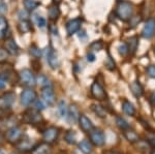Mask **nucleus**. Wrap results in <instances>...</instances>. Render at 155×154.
Wrapping results in <instances>:
<instances>
[{
  "label": "nucleus",
  "mask_w": 155,
  "mask_h": 154,
  "mask_svg": "<svg viewBox=\"0 0 155 154\" xmlns=\"http://www.w3.org/2000/svg\"><path fill=\"white\" fill-rule=\"evenodd\" d=\"M91 109L92 111L94 112V113L96 114L98 117L101 118H104L106 117V110H104V108L101 105H97V103H93V105L91 106Z\"/></svg>",
  "instance_id": "27"
},
{
  "label": "nucleus",
  "mask_w": 155,
  "mask_h": 154,
  "mask_svg": "<svg viewBox=\"0 0 155 154\" xmlns=\"http://www.w3.org/2000/svg\"><path fill=\"white\" fill-rule=\"evenodd\" d=\"M41 98L46 105L48 106H53L56 100V96H55V92L53 88L51 87H46V88H42L41 91Z\"/></svg>",
  "instance_id": "11"
},
{
  "label": "nucleus",
  "mask_w": 155,
  "mask_h": 154,
  "mask_svg": "<svg viewBox=\"0 0 155 154\" xmlns=\"http://www.w3.org/2000/svg\"><path fill=\"white\" fill-rule=\"evenodd\" d=\"M9 69H12L11 65H8V64L3 63V62H0V76H2V74H4L6 73V71H8Z\"/></svg>",
  "instance_id": "39"
},
{
  "label": "nucleus",
  "mask_w": 155,
  "mask_h": 154,
  "mask_svg": "<svg viewBox=\"0 0 155 154\" xmlns=\"http://www.w3.org/2000/svg\"><path fill=\"white\" fill-rule=\"evenodd\" d=\"M3 141H4V136L1 133H0V147H1V145L3 144Z\"/></svg>",
  "instance_id": "50"
},
{
  "label": "nucleus",
  "mask_w": 155,
  "mask_h": 154,
  "mask_svg": "<svg viewBox=\"0 0 155 154\" xmlns=\"http://www.w3.org/2000/svg\"><path fill=\"white\" fill-rule=\"evenodd\" d=\"M38 5H39V3L36 2L35 0H24V6L28 11H34Z\"/></svg>",
  "instance_id": "31"
},
{
  "label": "nucleus",
  "mask_w": 155,
  "mask_h": 154,
  "mask_svg": "<svg viewBox=\"0 0 155 154\" xmlns=\"http://www.w3.org/2000/svg\"><path fill=\"white\" fill-rule=\"evenodd\" d=\"M89 139H90V142L93 144L94 146H97V147H101V146H104L106 144L104 133L101 129H97V128H93V129L90 131Z\"/></svg>",
  "instance_id": "6"
},
{
  "label": "nucleus",
  "mask_w": 155,
  "mask_h": 154,
  "mask_svg": "<svg viewBox=\"0 0 155 154\" xmlns=\"http://www.w3.org/2000/svg\"><path fill=\"white\" fill-rule=\"evenodd\" d=\"M35 146H34V142L32 140L26 139V140H21L17 144V148L21 152H27V151H31Z\"/></svg>",
  "instance_id": "18"
},
{
  "label": "nucleus",
  "mask_w": 155,
  "mask_h": 154,
  "mask_svg": "<svg viewBox=\"0 0 155 154\" xmlns=\"http://www.w3.org/2000/svg\"><path fill=\"white\" fill-rule=\"evenodd\" d=\"M64 140L66 141V143L71 144V145H74V144H76V141H77L76 133H74V130H68L65 133V136H64Z\"/></svg>",
  "instance_id": "29"
},
{
  "label": "nucleus",
  "mask_w": 155,
  "mask_h": 154,
  "mask_svg": "<svg viewBox=\"0 0 155 154\" xmlns=\"http://www.w3.org/2000/svg\"><path fill=\"white\" fill-rule=\"evenodd\" d=\"M87 60L89 62H93L95 60V55H94L93 53H88L87 54Z\"/></svg>",
  "instance_id": "46"
},
{
  "label": "nucleus",
  "mask_w": 155,
  "mask_h": 154,
  "mask_svg": "<svg viewBox=\"0 0 155 154\" xmlns=\"http://www.w3.org/2000/svg\"><path fill=\"white\" fill-rule=\"evenodd\" d=\"M19 30L21 33H28L32 30V24L30 23L28 20H24V21H21L19 23Z\"/></svg>",
  "instance_id": "24"
},
{
  "label": "nucleus",
  "mask_w": 155,
  "mask_h": 154,
  "mask_svg": "<svg viewBox=\"0 0 155 154\" xmlns=\"http://www.w3.org/2000/svg\"><path fill=\"white\" fill-rule=\"evenodd\" d=\"M116 124H117V126H118L120 129H122L123 131L130 128V125H129V123L127 122L125 119L122 118V117H117L116 118Z\"/></svg>",
  "instance_id": "28"
},
{
  "label": "nucleus",
  "mask_w": 155,
  "mask_h": 154,
  "mask_svg": "<svg viewBox=\"0 0 155 154\" xmlns=\"http://www.w3.org/2000/svg\"><path fill=\"white\" fill-rule=\"evenodd\" d=\"M6 83H7V81L5 80V78H3V77H0V90L5 87Z\"/></svg>",
  "instance_id": "45"
},
{
  "label": "nucleus",
  "mask_w": 155,
  "mask_h": 154,
  "mask_svg": "<svg viewBox=\"0 0 155 154\" xmlns=\"http://www.w3.org/2000/svg\"><path fill=\"white\" fill-rule=\"evenodd\" d=\"M102 48H104V44L101 41H95L89 46V49L92 51H101Z\"/></svg>",
  "instance_id": "35"
},
{
  "label": "nucleus",
  "mask_w": 155,
  "mask_h": 154,
  "mask_svg": "<svg viewBox=\"0 0 155 154\" xmlns=\"http://www.w3.org/2000/svg\"><path fill=\"white\" fill-rule=\"evenodd\" d=\"M81 116L79 111V108L76 105H71L68 108V112H67V117H68L69 122L76 123L77 121L79 122V118Z\"/></svg>",
  "instance_id": "17"
},
{
  "label": "nucleus",
  "mask_w": 155,
  "mask_h": 154,
  "mask_svg": "<svg viewBox=\"0 0 155 154\" xmlns=\"http://www.w3.org/2000/svg\"><path fill=\"white\" fill-rule=\"evenodd\" d=\"M148 142L151 144V145H153V146H155V139H149L148 140Z\"/></svg>",
  "instance_id": "51"
},
{
  "label": "nucleus",
  "mask_w": 155,
  "mask_h": 154,
  "mask_svg": "<svg viewBox=\"0 0 155 154\" xmlns=\"http://www.w3.org/2000/svg\"><path fill=\"white\" fill-rule=\"evenodd\" d=\"M81 25H82L81 18L69 20V21L66 23L67 34H68V35H72V34H74L76 32L80 31V29H81Z\"/></svg>",
  "instance_id": "13"
},
{
  "label": "nucleus",
  "mask_w": 155,
  "mask_h": 154,
  "mask_svg": "<svg viewBox=\"0 0 155 154\" xmlns=\"http://www.w3.org/2000/svg\"><path fill=\"white\" fill-rule=\"evenodd\" d=\"M124 136H125L126 140L130 143H136L139 141V139H140V136H137V133H136V131L130 130V129L124 130Z\"/></svg>",
  "instance_id": "25"
},
{
  "label": "nucleus",
  "mask_w": 155,
  "mask_h": 154,
  "mask_svg": "<svg viewBox=\"0 0 155 154\" xmlns=\"http://www.w3.org/2000/svg\"><path fill=\"white\" fill-rule=\"evenodd\" d=\"M58 111H59V114L61 117H65L67 115V112H68V109L66 108V103H64L63 100L60 101L59 105H58Z\"/></svg>",
  "instance_id": "33"
},
{
  "label": "nucleus",
  "mask_w": 155,
  "mask_h": 154,
  "mask_svg": "<svg viewBox=\"0 0 155 154\" xmlns=\"http://www.w3.org/2000/svg\"><path fill=\"white\" fill-rule=\"evenodd\" d=\"M151 154H155V150H153V151H152V152H151Z\"/></svg>",
  "instance_id": "54"
},
{
  "label": "nucleus",
  "mask_w": 155,
  "mask_h": 154,
  "mask_svg": "<svg viewBox=\"0 0 155 154\" xmlns=\"http://www.w3.org/2000/svg\"><path fill=\"white\" fill-rule=\"evenodd\" d=\"M52 148L50 144L44 142L39 145H36L35 147L31 150V154H51Z\"/></svg>",
  "instance_id": "16"
},
{
  "label": "nucleus",
  "mask_w": 155,
  "mask_h": 154,
  "mask_svg": "<svg viewBox=\"0 0 155 154\" xmlns=\"http://www.w3.org/2000/svg\"><path fill=\"white\" fill-rule=\"evenodd\" d=\"M79 125L81 127V129L84 131V133H89L90 131L94 128L93 124H92L91 120L85 115H81L79 118Z\"/></svg>",
  "instance_id": "14"
},
{
  "label": "nucleus",
  "mask_w": 155,
  "mask_h": 154,
  "mask_svg": "<svg viewBox=\"0 0 155 154\" xmlns=\"http://www.w3.org/2000/svg\"><path fill=\"white\" fill-rule=\"evenodd\" d=\"M19 18L21 21H24V20H28L29 18V14H28V11H19Z\"/></svg>",
  "instance_id": "41"
},
{
  "label": "nucleus",
  "mask_w": 155,
  "mask_h": 154,
  "mask_svg": "<svg viewBox=\"0 0 155 154\" xmlns=\"http://www.w3.org/2000/svg\"><path fill=\"white\" fill-rule=\"evenodd\" d=\"M36 22H37V26H38L39 28H44V27H46V25H47L46 19L42 18V17H38L36 20Z\"/></svg>",
  "instance_id": "42"
},
{
  "label": "nucleus",
  "mask_w": 155,
  "mask_h": 154,
  "mask_svg": "<svg viewBox=\"0 0 155 154\" xmlns=\"http://www.w3.org/2000/svg\"><path fill=\"white\" fill-rule=\"evenodd\" d=\"M36 83L39 84L42 88H46V87H51V84H50L49 79L47 78L46 76L44 74H39L38 77L36 78Z\"/></svg>",
  "instance_id": "30"
},
{
  "label": "nucleus",
  "mask_w": 155,
  "mask_h": 154,
  "mask_svg": "<svg viewBox=\"0 0 155 154\" xmlns=\"http://www.w3.org/2000/svg\"><path fill=\"white\" fill-rule=\"evenodd\" d=\"M4 49L7 51V53L11 54V55H14V56H17L19 54V47L17 44L16 41L14 39L9 38V39H6L5 43H4Z\"/></svg>",
  "instance_id": "15"
},
{
  "label": "nucleus",
  "mask_w": 155,
  "mask_h": 154,
  "mask_svg": "<svg viewBox=\"0 0 155 154\" xmlns=\"http://www.w3.org/2000/svg\"><path fill=\"white\" fill-rule=\"evenodd\" d=\"M16 99V94L14 92H6L3 95L0 96V109L1 110H6L9 109L15 103Z\"/></svg>",
  "instance_id": "12"
},
{
  "label": "nucleus",
  "mask_w": 155,
  "mask_h": 154,
  "mask_svg": "<svg viewBox=\"0 0 155 154\" xmlns=\"http://www.w3.org/2000/svg\"><path fill=\"white\" fill-rule=\"evenodd\" d=\"M91 94L97 100H104L107 98V93L104 91V88L96 81L93 82L91 85Z\"/></svg>",
  "instance_id": "9"
},
{
  "label": "nucleus",
  "mask_w": 155,
  "mask_h": 154,
  "mask_svg": "<svg viewBox=\"0 0 155 154\" xmlns=\"http://www.w3.org/2000/svg\"><path fill=\"white\" fill-rule=\"evenodd\" d=\"M46 57H47V61H48L49 65L51 66L52 69H56L59 66V60H58V56L57 53L55 52V50L52 48L51 46H49L46 49Z\"/></svg>",
  "instance_id": "10"
},
{
  "label": "nucleus",
  "mask_w": 155,
  "mask_h": 154,
  "mask_svg": "<svg viewBox=\"0 0 155 154\" xmlns=\"http://www.w3.org/2000/svg\"><path fill=\"white\" fill-rule=\"evenodd\" d=\"M146 73L148 74L149 78L155 79V64H151L146 68Z\"/></svg>",
  "instance_id": "38"
},
{
  "label": "nucleus",
  "mask_w": 155,
  "mask_h": 154,
  "mask_svg": "<svg viewBox=\"0 0 155 154\" xmlns=\"http://www.w3.org/2000/svg\"><path fill=\"white\" fill-rule=\"evenodd\" d=\"M129 89H130L131 93L134 94L137 98L141 97L144 93V89L141 84H140L139 81H134L132 83L129 84Z\"/></svg>",
  "instance_id": "19"
},
{
  "label": "nucleus",
  "mask_w": 155,
  "mask_h": 154,
  "mask_svg": "<svg viewBox=\"0 0 155 154\" xmlns=\"http://www.w3.org/2000/svg\"><path fill=\"white\" fill-rule=\"evenodd\" d=\"M58 136H59L58 128L51 126V127H48L47 129L44 130V133H42V141L48 144H51L57 140Z\"/></svg>",
  "instance_id": "8"
},
{
  "label": "nucleus",
  "mask_w": 155,
  "mask_h": 154,
  "mask_svg": "<svg viewBox=\"0 0 155 154\" xmlns=\"http://www.w3.org/2000/svg\"><path fill=\"white\" fill-rule=\"evenodd\" d=\"M37 99V94L33 89L27 88L21 94V103L24 106H29L33 105Z\"/></svg>",
  "instance_id": "5"
},
{
  "label": "nucleus",
  "mask_w": 155,
  "mask_h": 154,
  "mask_svg": "<svg viewBox=\"0 0 155 154\" xmlns=\"http://www.w3.org/2000/svg\"><path fill=\"white\" fill-rule=\"evenodd\" d=\"M122 110L124 113L128 116H134L136 115V108L134 106V105L128 101L127 99H124L123 103H122Z\"/></svg>",
  "instance_id": "20"
},
{
  "label": "nucleus",
  "mask_w": 155,
  "mask_h": 154,
  "mask_svg": "<svg viewBox=\"0 0 155 154\" xmlns=\"http://www.w3.org/2000/svg\"><path fill=\"white\" fill-rule=\"evenodd\" d=\"M118 52H119V55L122 57H125L127 54L129 53V49L127 44H121L118 47Z\"/></svg>",
  "instance_id": "34"
},
{
  "label": "nucleus",
  "mask_w": 155,
  "mask_h": 154,
  "mask_svg": "<svg viewBox=\"0 0 155 154\" xmlns=\"http://www.w3.org/2000/svg\"><path fill=\"white\" fill-rule=\"evenodd\" d=\"M23 138V130L19 126H14L9 128L5 133V139L11 144H18Z\"/></svg>",
  "instance_id": "4"
},
{
  "label": "nucleus",
  "mask_w": 155,
  "mask_h": 154,
  "mask_svg": "<svg viewBox=\"0 0 155 154\" xmlns=\"http://www.w3.org/2000/svg\"><path fill=\"white\" fill-rule=\"evenodd\" d=\"M8 57V53L5 49L0 48V62H4Z\"/></svg>",
  "instance_id": "40"
},
{
  "label": "nucleus",
  "mask_w": 155,
  "mask_h": 154,
  "mask_svg": "<svg viewBox=\"0 0 155 154\" xmlns=\"http://www.w3.org/2000/svg\"><path fill=\"white\" fill-rule=\"evenodd\" d=\"M48 14H49V18L52 21H57L60 16V9L58 4H53V5L50 6L48 9Z\"/></svg>",
  "instance_id": "21"
},
{
  "label": "nucleus",
  "mask_w": 155,
  "mask_h": 154,
  "mask_svg": "<svg viewBox=\"0 0 155 154\" xmlns=\"http://www.w3.org/2000/svg\"><path fill=\"white\" fill-rule=\"evenodd\" d=\"M154 32H155V18H149L143 27L142 36L146 39H150L153 37Z\"/></svg>",
  "instance_id": "7"
},
{
  "label": "nucleus",
  "mask_w": 155,
  "mask_h": 154,
  "mask_svg": "<svg viewBox=\"0 0 155 154\" xmlns=\"http://www.w3.org/2000/svg\"><path fill=\"white\" fill-rule=\"evenodd\" d=\"M50 29H51V32L53 34H55V35H57V28H56V26H55V25H52L51 27H50Z\"/></svg>",
  "instance_id": "48"
},
{
  "label": "nucleus",
  "mask_w": 155,
  "mask_h": 154,
  "mask_svg": "<svg viewBox=\"0 0 155 154\" xmlns=\"http://www.w3.org/2000/svg\"><path fill=\"white\" fill-rule=\"evenodd\" d=\"M7 11V6L5 5V3H3V2H0V17L3 16L6 14Z\"/></svg>",
  "instance_id": "43"
},
{
  "label": "nucleus",
  "mask_w": 155,
  "mask_h": 154,
  "mask_svg": "<svg viewBox=\"0 0 155 154\" xmlns=\"http://www.w3.org/2000/svg\"><path fill=\"white\" fill-rule=\"evenodd\" d=\"M30 54L31 56H33L34 58L38 59L41 56V51L39 50V48H37L36 46H31L30 47Z\"/></svg>",
  "instance_id": "36"
},
{
  "label": "nucleus",
  "mask_w": 155,
  "mask_h": 154,
  "mask_svg": "<svg viewBox=\"0 0 155 154\" xmlns=\"http://www.w3.org/2000/svg\"><path fill=\"white\" fill-rule=\"evenodd\" d=\"M19 81L26 87H33L36 85V78L33 71L28 68H24L20 71Z\"/></svg>",
  "instance_id": "2"
},
{
  "label": "nucleus",
  "mask_w": 155,
  "mask_h": 154,
  "mask_svg": "<svg viewBox=\"0 0 155 154\" xmlns=\"http://www.w3.org/2000/svg\"><path fill=\"white\" fill-rule=\"evenodd\" d=\"M23 121L27 124H35L41 123L42 121V116L41 115L39 111H37L36 109H30V110L26 111L23 115Z\"/></svg>",
  "instance_id": "3"
},
{
  "label": "nucleus",
  "mask_w": 155,
  "mask_h": 154,
  "mask_svg": "<svg viewBox=\"0 0 155 154\" xmlns=\"http://www.w3.org/2000/svg\"><path fill=\"white\" fill-rule=\"evenodd\" d=\"M79 149L84 154H90L92 152V143L87 140H83L79 143Z\"/></svg>",
  "instance_id": "23"
},
{
  "label": "nucleus",
  "mask_w": 155,
  "mask_h": 154,
  "mask_svg": "<svg viewBox=\"0 0 155 154\" xmlns=\"http://www.w3.org/2000/svg\"><path fill=\"white\" fill-rule=\"evenodd\" d=\"M127 46H128L130 54L134 55L137 52V47H139V38H137V36H132L130 38H128V41H127Z\"/></svg>",
  "instance_id": "22"
},
{
  "label": "nucleus",
  "mask_w": 155,
  "mask_h": 154,
  "mask_svg": "<svg viewBox=\"0 0 155 154\" xmlns=\"http://www.w3.org/2000/svg\"><path fill=\"white\" fill-rule=\"evenodd\" d=\"M62 0H53V2H54V4H59L60 2H61Z\"/></svg>",
  "instance_id": "52"
},
{
  "label": "nucleus",
  "mask_w": 155,
  "mask_h": 154,
  "mask_svg": "<svg viewBox=\"0 0 155 154\" xmlns=\"http://www.w3.org/2000/svg\"><path fill=\"white\" fill-rule=\"evenodd\" d=\"M34 103H35V106H36L35 109H36L37 111L42 110V109H44V105H42V101L41 100H37V99H36V101Z\"/></svg>",
  "instance_id": "44"
},
{
  "label": "nucleus",
  "mask_w": 155,
  "mask_h": 154,
  "mask_svg": "<svg viewBox=\"0 0 155 154\" xmlns=\"http://www.w3.org/2000/svg\"><path fill=\"white\" fill-rule=\"evenodd\" d=\"M150 103H151L153 106H155V91L152 92L151 96H150Z\"/></svg>",
  "instance_id": "47"
},
{
  "label": "nucleus",
  "mask_w": 155,
  "mask_h": 154,
  "mask_svg": "<svg viewBox=\"0 0 155 154\" xmlns=\"http://www.w3.org/2000/svg\"><path fill=\"white\" fill-rule=\"evenodd\" d=\"M134 15V5L129 1H119L118 5L116 7V16L121 21L126 22L132 18Z\"/></svg>",
  "instance_id": "1"
},
{
  "label": "nucleus",
  "mask_w": 155,
  "mask_h": 154,
  "mask_svg": "<svg viewBox=\"0 0 155 154\" xmlns=\"http://www.w3.org/2000/svg\"><path fill=\"white\" fill-rule=\"evenodd\" d=\"M86 33H85V31H80L79 32V38H83V37H86Z\"/></svg>",
  "instance_id": "49"
},
{
  "label": "nucleus",
  "mask_w": 155,
  "mask_h": 154,
  "mask_svg": "<svg viewBox=\"0 0 155 154\" xmlns=\"http://www.w3.org/2000/svg\"><path fill=\"white\" fill-rule=\"evenodd\" d=\"M109 154H119V153H117V152H110Z\"/></svg>",
  "instance_id": "53"
},
{
  "label": "nucleus",
  "mask_w": 155,
  "mask_h": 154,
  "mask_svg": "<svg viewBox=\"0 0 155 154\" xmlns=\"http://www.w3.org/2000/svg\"><path fill=\"white\" fill-rule=\"evenodd\" d=\"M141 21H142V17L141 16L132 17V18L129 20V26H130L131 28H134V27H137V25L141 23Z\"/></svg>",
  "instance_id": "37"
},
{
  "label": "nucleus",
  "mask_w": 155,
  "mask_h": 154,
  "mask_svg": "<svg viewBox=\"0 0 155 154\" xmlns=\"http://www.w3.org/2000/svg\"><path fill=\"white\" fill-rule=\"evenodd\" d=\"M7 29H8V22L3 16L0 17V38L5 35Z\"/></svg>",
  "instance_id": "26"
},
{
  "label": "nucleus",
  "mask_w": 155,
  "mask_h": 154,
  "mask_svg": "<svg viewBox=\"0 0 155 154\" xmlns=\"http://www.w3.org/2000/svg\"><path fill=\"white\" fill-rule=\"evenodd\" d=\"M104 65H106V67L109 69V70H114V69L116 68V62L114 61V59L112 58V56L110 55V54H107V57L106 61H104Z\"/></svg>",
  "instance_id": "32"
}]
</instances>
